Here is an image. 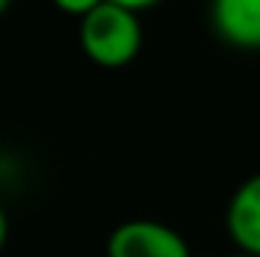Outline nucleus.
<instances>
[{
  "instance_id": "1",
  "label": "nucleus",
  "mask_w": 260,
  "mask_h": 257,
  "mask_svg": "<svg viewBox=\"0 0 260 257\" xmlns=\"http://www.w3.org/2000/svg\"><path fill=\"white\" fill-rule=\"evenodd\" d=\"M79 46L97 67H127L142 49V21L127 0H97L79 21Z\"/></svg>"
},
{
  "instance_id": "2",
  "label": "nucleus",
  "mask_w": 260,
  "mask_h": 257,
  "mask_svg": "<svg viewBox=\"0 0 260 257\" xmlns=\"http://www.w3.org/2000/svg\"><path fill=\"white\" fill-rule=\"evenodd\" d=\"M106 257H191V245L164 221L130 218L109 233Z\"/></svg>"
},
{
  "instance_id": "3",
  "label": "nucleus",
  "mask_w": 260,
  "mask_h": 257,
  "mask_svg": "<svg viewBox=\"0 0 260 257\" xmlns=\"http://www.w3.org/2000/svg\"><path fill=\"white\" fill-rule=\"evenodd\" d=\"M224 227L239 254L260 257V173L248 176L227 203Z\"/></svg>"
},
{
  "instance_id": "4",
  "label": "nucleus",
  "mask_w": 260,
  "mask_h": 257,
  "mask_svg": "<svg viewBox=\"0 0 260 257\" xmlns=\"http://www.w3.org/2000/svg\"><path fill=\"white\" fill-rule=\"evenodd\" d=\"M212 27L227 46L260 52V0H218L212 6Z\"/></svg>"
},
{
  "instance_id": "5",
  "label": "nucleus",
  "mask_w": 260,
  "mask_h": 257,
  "mask_svg": "<svg viewBox=\"0 0 260 257\" xmlns=\"http://www.w3.org/2000/svg\"><path fill=\"white\" fill-rule=\"evenodd\" d=\"M94 3H97V0H58V9L67 12V15H76V18L82 21V18L94 9Z\"/></svg>"
},
{
  "instance_id": "6",
  "label": "nucleus",
  "mask_w": 260,
  "mask_h": 257,
  "mask_svg": "<svg viewBox=\"0 0 260 257\" xmlns=\"http://www.w3.org/2000/svg\"><path fill=\"white\" fill-rule=\"evenodd\" d=\"M6 236H9V218H6V209L0 206V251L6 245Z\"/></svg>"
},
{
  "instance_id": "7",
  "label": "nucleus",
  "mask_w": 260,
  "mask_h": 257,
  "mask_svg": "<svg viewBox=\"0 0 260 257\" xmlns=\"http://www.w3.org/2000/svg\"><path fill=\"white\" fill-rule=\"evenodd\" d=\"M6 9H9V3H6V0H0V15H3Z\"/></svg>"
},
{
  "instance_id": "8",
  "label": "nucleus",
  "mask_w": 260,
  "mask_h": 257,
  "mask_svg": "<svg viewBox=\"0 0 260 257\" xmlns=\"http://www.w3.org/2000/svg\"><path fill=\"white\" fill-rule=\"evenodd\" d=\"M230 257H251V254H239V251H236V254H230Z\"/></svg>"
}]
</instances>
